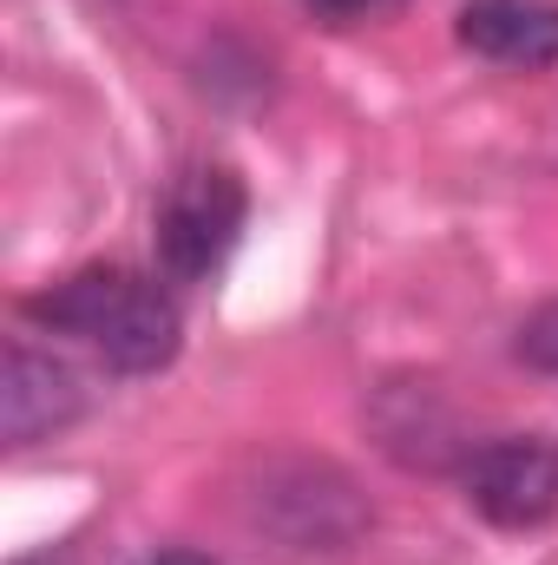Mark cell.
Masks as SVG:
<instances>
[{
  "mask_svg": "<svg viewBox=\"0 0 558 565\" xmlns=\"http://www.w3.org/2000/svg\"><path fill=\"white\" fill-rule=\"evenodd\" d=\"M513 355H519L526 369H539V375H558V302H539V309L519 322Z\"/></svg>",
  "mask_w": 558,
  "mask_h": 565,
  "instance_id": "cell-8",
  "label": "cell"
},
{
  "mask_svg": "<svg viewBox=\"0 0 558 565\" xmlns=\"http://www.w3.org/2000/svg\"><path fill=\"white\" fill-rule=\"evenodd\" d=\"M244 217H250V198H244L237 171H224V164L184 171L158 204V231H151L158 237V270L171 282H211L224 270V257L237 250Z\"/></svg>",
  "mask_w": 558,
  "mask_h": 565,
  "instance_id": "cell-3",
  "label": "cell"
},
{
  "mask_svg": "<svg viewBox=\"0 0 558 565\" xmlns=\"http://www.w3.org/2000/svg\"><path fill=\"white\" fill-rule=\"evenodd\" d=\"M375 434L395 460L408 467H447V454H473V440H460L453 408L427 388V382H401V388H382V408H375Z\"/></svg>",
  "mask_w": 558,
  "mask_h": 565,
  "instance_id": "cell-7",
  "label": "cell"
},
{
  "mask_svg": "<svg viewBox=\"0 0 558 565\" xmlns=\"http://www.w3.org/2000/svg\"><path fill=\"white\" fill-rule=\"evenodd\" d=\"M139 565H224V559H211V553H191V546H164V553H151V559Z\"/></svg>",
  "mask_w": 558,
  "mask_h": 565,
  "instance_id": "cell-10",
  "label": "cell"
},
{
  "mask_svg": "<svg viewBox=\"0 0 558 565\" xmlns=\"http://www.w3.org/2000/svg\"><path fill=\"white\" fill-rule=\"evenodd\" d=\"M79 408H86V388L60 355H46L33 342H7V362H0V434H7V447H33V440L73 427Z\"/></svg>",
  "mask_w": 558,
  "mask_h": 565,
  "instance_id": "cell-5",
  "label": "cell"
},
{
  "mask_svg": "<svg viewBox=\"0 0 558 565\" xmlns=\"http://www.w3.org/2000/svg\"><path fill=\"white\" fill-rule=\"evenodd\" d=\"M13 565H66L60 553H33V559H13Z\"/></svg>",
  "mask_w": 558,
  "mask_h": 565,
  "instance_id": "cell-11",
  "label": "cell"
},
{
  "mask_svg": "<svg viewBox=\"0 0 558 565\" xmlns=\"http://www.w3.org/2000/svg\"><path fill=\"white\" fill-rule=\"evenodd\" d=\"M20 309L53 335L93 342L119 375H158L184 335L178 302L126 264H86V270L60 277L53 289H33Z\"/></svg>",
  "mask_w": 558,
  "mask_h": 565,
  "instance_id": "cell-1",
  "label": "cell"
},
{
  "mask_svg": "<svg viewBox=\"0 0 558 565\" xmlns=\"http://www.w3.org/2000/svg\"><path fill=\"white\" fill-rule=\"evenodd\" d=\"M453 33L466 53L493 66H519V73L558 66V0H466Z\"/></svg>",
  "mask_w": 558,
  "mask_h": 565,
  "instance_id": "cell-6",
  "label": "cell"
},
{
  "mask_svg": "<svg viewBox=\"0 0 558 565\" xmlns=\"http://www.w3.org/2000/svg\"><path fill=\"white\" fill-rule=\"evenodd\" d=\"M315 20H335V26H355V20H375V13H395L401 0H302Z\"/></svg>",
  "mask_w": 558,
  "mask_h": 565,
  "instance_id": "cell-9",
  "label": "cell"
},
{
  "mask_svg": "<svg viewBox=\"0 0 558 565\" xmlns=\"http://www.w3.org/2000/svg\"><path fill=\"white\" fill-rule=\"evenodd\" d=\"M250 520L277 533L289 553H342L362 540L368 507L342 467L309 460V454H277L250 480Z\"/></svg>",
  "mask_w": 558,
  "mask_h": 565,
  "instance_id": "cell-2",
  "label": "cell"
},
{
  "mask_svg": "<svg viewBox=\"0 0 558 565\" xmlns=\"http://www.w3.org/2000/svg\"><path fill=\"white\" fill-rule=\"evenodd\" d=\"M460 493L486 526L526 533L558 513V440L546 434H500L460 460Z\"/></svg>",
  "mask_w": 558,
  "mask_h": 565,
  "instance_id": "cell-4",
  "label": "cell"
}]
</instances>
